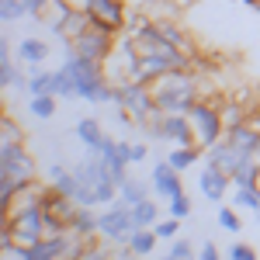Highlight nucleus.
Returning a JSON list of instances; mask_svg holds the SVG:
<instances>
[{
	"instance_id": "11",
	"label": "nucleus",
	"mask_w": 260,
	"mask_h": 260,
	"mask_svg": "<svg viewBox=\"0 0 260 260\" xmlns=\"http://www.w3.org/2000/svg\"><path fill=\"white\" fill-rule=\"evenodd\" d=\"M229 184H233V177H229L225 170L205 163V170H201V177H198V187H201V194H205L208 201H222L225 191H229Z\"/></svg>"
},
{
	"instance_id": "22",
	"label": "nucleus",
	"mask_w": 260,
	"mask_h": 260,
	"mask_svg": "<svg viewBox=\"0 0 260 260\" xmlns=\"http://www.w3.org/2000/svg\"><path fill=\"white\" fill-rule=\"evenodd\" d=\"M52 73H56V70L35 66V70L28 73V94H31V98H35V94H52Z\"/></svg>"
},
{
	"instance_id": "14",
	"label": "nucleus",
	"mask_w": 260,
	"mask_h": 260,
	"mask_svg": "<svg viewBox=\"0 0 260 260\" xmlns=\"http://www.w3.org/2000/svg\"><path fill=\"white\" fill-rule=\"evenodd\" d=\"M77 136H80V142L87 146V153H98L101 146H104V132H101V121L98 118H80L77 121Z\"/></svg>"
},
{
	"instance_id": "26",
	"label": "nucleus",
	"mask_w": 260,
	"mask_h": 260,
	"mask_svg": "<svg viewBox=\"0 0 260 260\" xmlns=\"http://www.w3.org/2000/svg\"><path fill=\"white\" fill-rule=\"evenodd\" d=\"M233 205L236 208H246V212H260V187H236Z\"/></svg>"
},
{
	"instance_id": "25",
	"label": "nucleus",
	"mask_w": 260,
	"mask_h": 260,
	"mask_svg": "<svg viewBox=\"0 0 260 260\" xmlns=\"http://www.w3.org/2000/svg\"><path fill=\"white\" fill-rule=\"evenodd\" d=\"M56 94H35V98L28 101V111H31V115H35V118H52V115H56Z\"/></svg>"
},
{
	"instance_id": "6",
	"label": "nucleus",
	"mask_w": 260,
	"mask_h": 260,
	"mask_svg": "<svg viewBox=\"0 0 260 260\" xmlns=\"http://www.w3.org/2000/svg\"><path fill=\"white\" fill-rule=\"evenodd\" d=\"M0 177H14L21 184L35 180V163L28 156L24 142H4L0 146Z\"/></svg>"
},
{
	"instance_id": "8",
	"label": "nucleus",
	"mask_w": 260,
	"mask_h": 260,
	"mask_svg": "<svg viewBox=\"0 0 260 260\" xmlns=\"http://www.w3.org/2000/svg\"><path fill=\"white\" fill-rule=\"evenodd\" d=\"M94 24H104V28H111L115 35L125 31V21H128V11H125V0H87V7H83Z\"/></svg>"
},
{
	"instance_id": "40",
	"label": "nucleus",
	"mask_w": 260,
	"mask_h": 260,
	"mask_svg": "<svg viewBox=\"0 0 260 260\" xmlns=\"http://www.w3.org/2000/svg\"><path fill=\"white\" fill-rule=\"evenodd\" d=\"M62 174H66V167H62V163H52V167H49V177H52V180L62 177Z\"/></svg>"
},
{
	"instance_id": "37",
	"label": "nucleus",
	"mask_w": 260,
	"mask_h": 260,
	"mask_svg": "<svg viewBox=\"0 0 260 260\" xmlns=\"http://www.w3.org/2000/svg\"><path fill=\"white\" fill-rule=\"evenodd\" d=\"M198 260H222L219 246H215V243H205V246H201V253H198Z\"/></svg>"
},
{
	"instance_id": "2",
	"label": "nucleus",
	"mask_w": 260,
	"mask_h": 260,
	"mask_svg": "<svg viewBox=\"0 0 260 260\" xmlns=\"http://www.w3.org/2000/svg\"><path fill=\"white\" fill-rule=\"evenodd\" d=\"M62 56H66V62H62V66H66V70H70V77L77 80V98H80V101H90V104H101V90L108 87V73H104V62L77 56L70 42H66Z\"/></svg>"
},
{
	"instance_id": "1",
	"label": "nucleus",
	"mask_w": 260,
	"mask_h": 260,
	"mask_svg": "<svg viewBox=\"0 0 260 260\" xmlns=\"http://www.w3.org/2000/svg\"><path fill=\"white\" fill-rule=\"evenodd\" d=\"M153 87V101L163 115H187L201 101V80L191 70H170L149 83Z\"/></svg>"
},
{
	"instance_id": "23",
	"label": "nucleus",
	"mask_w": 260,
	"mask_h": 260,
	"mask_svg": "<svg viewBox=\"0 0 260 260\" xmlns=\"http://www.w3.org/2000/svg\"><path fill=\"white\" fill-rule=\"evenodd\" d=\"M21 77V70L11 62V49H7V42H0V87H14Z\"/></svg>"
},
{
	"instance_id": "35",
	"label": "nucleus",
	"mask_w": 260,
	"mask_h": 260,
	"mask_svg": "<svg viewBox=\"0 0 260 260\" xmlns=\"http://www.w3.org/2000/svg\"><path fill=\"white\" fill-rule=\"evenodd\" d=\"M229 260H257V250L250 243H233L229 246Z\"/></svg>"
},
{
	"instance_id": "30",
	"label": "nucleus",
	"mask_w": 260,
	"mask_h": 260,
	"mask_svg": "<svg viewBox=\"0 0 260 260\" xmlns=\"http://www.w3.org/2000/svg\"><path fill=\"white\" fill-rule=\"evenodd\" d=\"M167 260H198V253H194L191 240H174L167 250Z\"/></svg>"
},
{
	"instance_id": "41",
	"label": "nucleus",
	"mask_w": 260,
	"mask_h": 260,
	"mask_svg": "<svg viewBox=\"0 0 260 260\" xmlns=\"http://www.w3.org/2000/svg\"><path fill=\"white\" fill-rule=\"evenodd\" d=\"M153 260H167V257H153Z\"/></svg>"
},
{
	"instance_id": "9",
	"label": "nucleus",
	"mask_w": 260,
	"mask_h": 260,
	"mask_svg": "<svg viewBox=\"0 0 260 260\" xmlns=\"http://www.w3.org/2000/svg\"><path fill=\"white\" fill-rule=\"evenodd\" d=\"M136 52H139V56H180L184 49L170 45V42L163 39V31L156 28V21H153V24H146L139 35H136ZM184 56H187V52H184Z\"/></svg>"
},
{
	"instance_id": "7",
	"label": "nucleus",
	"mask_w": 260,
	"mask_h": 260,
	"mask_svg": "<svg viewBox=\"0 0 260 260\" xmlns=\"http://www.w3.org/2000/svg\"><path fill=\"white\" fill-rule=\"evenodd\" d=\"M118 108H125L128 115L136 121H142L153 108H156V101H153V87L149 83H142V80H128V83H121V101H118Z\"/></svg>"
},
{
	"instance_id": "13",
	"label": "nucleus",
	"mask_w": 260,
	"mask_h": 260,
	"mask_svg": "<svg viewBox=\"0 0 260 260\" xmlns=\"http://www.w3.org/2000/svg\"><path fill=\"white\" fill-rule=\"evenodd\" d=\"M167 142H174V146H198L187 115H167Z\"/></svg>"
},
{
	"instance_id": "5",
	"label": "nucleus",
	"mask_w": 260,
	"mask_h": 260,
	"mask_svg": "<svg viewBox=\"0 0 260 260\" xmlns=\"http://www.w3.org/2000/svg\"><path fill=\"white\" fill-rule=\"evenodd\" d=\"M101 236L108 243H128V236L136 233V219H132V205L125 201H111L104 212H101V222H98Z\"/></svg>"
},
{
	"instance_id": "17",
	"label": "nucleus",
	"mask_w": 260,
	"mask_h": 260,
	"mask_svg": "<svg viewBox=\"0 0 260 260\" xmlns=\"http://www.w3.org/2000/svg\"><path fill=\"white\" fill-rule=\"evenodd\" d=\"M18 56L28 62V66H42V62L49 59V45H45L42 39H24L18 45Z\"/></svg>"
},
{
	"instance_id": "32",
	"label": "nucleus",
	"mask_w": 260,
	"mask_h": 260,
	"mask_svg": "<svg viewBox=\"0 0 260 260\" xmlns=\"http://www.w3.org/2000/svg\"><path fill=\"white\" fill-rule=\"evenodd\" d=\"M4 142H21V125L11 121L7 115H4V121H0V146H4Z\"/></svg>"
},
{
	"instance_id": "16",
	"label": "nucleus",
	"mask_w": 260,
	"mask_h": 260,
	"mask_svg": "<svg viewBox=\"0 0 260 260\" xmlns=\"http://www.w3.org/2000/svg\"><path fill=\"white\" fill-rule=\"evenodd\" d=\"M201 153H205L201 146H174V149H170V156H167V163H170L174 170H180V174H184L187 167H194L198 160H205Z\"/></svg>"
},
{
	"instance_id": "34",
	"label": "nucleus",
	"mask_w": 260,
	"mask_h": 260,
	"mask_svg": "<svg viewBox=\"0 0 260 260\" xmlns=\"http://www.w3.org/2000/svg\"><path fill=\"white\" fill-rule=\"evenodd\" d=\"M177 222L180 219H174V215H170V219H160L153 229H156V236H160V240H177Z\"/></svg>"
},
{
	"instance_id": "19",
	"label": "nucleus",
	"mask_w": 260,
	"mask_h": 260,
	"mask_svg": "<svg viewBox=\"0 0 260 260\" xmlns=\"http://www.w3.org/2000/svg\"><path fill=\"white\" fill-rule=\"evenodd\" d=\"M156 28L163 31V39L170 42V45H177V49H184V52L191 56V39L184 35V28H180L177 21H170V18H160V21H156Z\"/></svg>"
},
{
	"instance_id": "29",
	"label": "nucleus",
	"mask_w": 260,
	"mask_h": 260,
	"mask_svg": "<svg viewBox=\"0 0 260 260\" xmlns=\"http://www.w3.org/2000/svg\"><path fill=\"white\" fill-rule=\"evenodd\" d=\"M77 187H80V177H77V170H73V174L66 170L62 177L52 180V191H56V194H62V198H77Z\"/></svg>"
},
{
	"instance_id": "12",
	"label": "nucleus",
	"mask_w": 260,
	"mask_h": 260,
	"mask_svg": "<svg viewBox=\"0 0 260 260\" xmlns=\"http://www.w3.org/2000/svg\"><path fill=\"white\" fill-rule=\"evenodd\" d=\"M101 215L90 208V205H77V212H73V222H70V233H77L80 240H94V236H101L98 229Z\"/></svg>"
},
{
	"instance_id": "36",
	"label": "nucleus",
	"mask_w": 260,
	"mask_h": 260,
	"mask_svg": "<svg viewBox=\"0 0 260 260\" xmlns=\"http://www.w3.org/2000/svg\"><path fill=\"white\" fill-rule=\"evenodd\" d=\"M115 246H118V250L111 253V260H136V257H139V253H136L128 243H115Z\"/></svg>"
},
{
	"instance_id": "33",
	"label": "nucleus",
	"mask_w": 260,
	"mask_h": 260,
	"mask_svg": "<svg viewBox=\"0 0 260 260\" xmlns=\"http://www.w3.org/2000/svg\"><path fill=\"white\" fill-rule=\"evenodd\" d=\"M167 212H170L174 219H187V215H191V198L180 191L177 198H170V208H167Z\"/></svg>"
},
{
	"instance_id": "28",
	"label": "nucleus",
	"mask_w": 260,
	"mask_h": 260,
	"mask_svg": "<svg viewBox=\"0 0 260 260\" xmlns=\"http://www.w3.org/2000/svg\"><path fill=\"white\" fill-rule=\"evenodd\" d=\"M28 18V7H24V0H0V21L4 24H14V21Z\"/></svg>"
},
{
	"instance_id": "4",
	"label": "nucleus",
	"mask_w": 260,
	"mask_h": 260,
	"mask_svg": "<svg viewBox=\"0 0 260 260\" xmlns=\"http://www.w3.org/2000/svg\"><path fill=\"white\" fill-rule=\"evenodd\" d=\"M115 42H118V35H115L111 28H104V24H94V21H90V28H87L83 35H77V39H70V45H73V52L83 56V59L104 62L111 52H115Z\"/></svg>"
},
{
	"instance_id": "20",
	"label": "nucleus",
	"mask_w": 260,
	"mask_h": 260,
	"mask_svg": "<svg viewBox=\"0 0 260 260\" xmlns=\"http://www.w3.org/2000/svg\"><path fill=\"white\" fill-rule=\"evenodd\" d=\"M156 243H160V236H156V229H136V233L128 236V246H132V250H136L139 257H153Z\"/></svg>"
},
{
	"instance_id": "39",
	"label": "nucleus",
	"mask_w": 260,
	"mask_h": 260,
	"mask_svg": "<svg viewBox=\"0 0 260 260\" xmlns=\"http://www.w3.org/2000/svg\"><path fill=\"white\" fill-rule=\"evenodd\" d=\"M80 260H111V253H104V250H98V246H87V253H83Z\"/></svg>"
},
{
	"instance_id": "24",
	"label": "nucleus",
	"mask_w": 260,
	"mask_h": 260,
	"mask_svg": "<svg viewBox=\"0 0 260 260\" xmlns=\"http://www.w3.org/2000/svg\"><path fill=\"white\" fill-rule=\"evenodd\" d=\"M52 94H56V98H77V80L70 77L66 66H59V70L52 73Z\"/></svg>"
},
{
	"instance_id": "21",
	"label": "nucleus",
	"mask_w": 260,
	"mask_h": 260,
	"mask_svg": "<svg viewBox=\"0 0 260 260\" xmlns=\"http://www.w3.org/2000/svg\"><path fill=\"white\" fill-rule=\"evenodd\" d=\"M118 198L125 201V205H139V201L149 198V187H146L142 180H136V177H125L118 184Z\"/></svg>"
},
{
	"instance_id": "15",
	"label": "nucleus",
	"mask_w": 260,
	"mask_h": 260,
	"mask_svg": "<svg viewBox=\"0 0 260 260\" xmlns=\"http://www.w3.org/2000/svg\"><path fill=\"white\" fill-rule=\"evenodd\" d=\"M233 184H236V187H260V160L257 156H246V160L236 163Z\"/></svg>"
},
{
	"instance_id": "27",
	"label": "nucleus",
	"mask_w": 260,
	"mask_h": 260,
	"mask_svg": "<svg viewBox=\"0 0 260 260\" xmlns=\"http://www.w3.org/2000/svg\"><path fill=\"white\" fill-rule=\"evenodd\" d=\"M219 111H222L225 128H233V125H243V121H246V111H243L240 101H219Z\"/></svg>"
},
{
	"instance_id": "18",
	"label": "nucleus",
	"mask_w": 260,
	"mask_h": 260,
	"mask_svg": "<svg viewBox=\"0 0 260 260\" xmlns=\"http://www.w3.org/2000/svg\"><path fill=\"white\" fill-rule=\"evenodd\" d=\"M132 219H136V229H153L156 222H160V208H156V201L146 198L139 205H132Z\"/></svg>"
},
{
	"instance_id": "31",
	"label": "nucleus",
	"mask_w": 260,
	"mask_h": 260,
	"mask_svg": "<svg viewBox=\"0 0 260 260\" xmlns=\"http://www.w3.org/2000/svg\"><path fill=\"white\" fill-rule=\"evenodd\" d=\"M219 225L225 229V233H233V236H236V233L243 229V222H240V215H236V208H225V205H222V208H219Z\"/></svg>"
},
{
	"instance_id": "3",
	"label": "nucleus",
	"mask_w": 260,
	"mask_h": 260,
	"mask_svg": "<svg viewBox=\"0 0 260 260\" xmlns=\"http://www.w3.org/2000/svg\"><path fill=\"white\" fill-rule=\"evenodd\" d=\"M187 118H191V128H194V139H198L201 149H208L212 142H219L225 136V121H222V111H219V101H205L201 98L191 111H187Z\"/></svg>"
},
{
	"instance_id": "38",
	"label": "nucleus",
	"mask_w": 260,
	"mask_h": 260,
	"mask_svg": "<svg viewBox=\"0 0 260 260\" xmlns=\"http://www.w3.org/2000/svg\"><path fill=\"white\" fill-rule=\"evenodd\" d=\"M146 156H149V149H146L142 142H132V156H128V160H132V163H142Z\"/></svg>"
},
{
	"instance_id": "10",
	"label": "nucleus",
	"mask_w": 260,
	"mask_h": 260,
	"mask_svg": "<svg viewBox=\"0 0 260 260\" xmlns=\"http://www.w3.org/2000/svg\"><path fill=\"white\" fill-rule=\"evenodd\" d=\"M180 191V170H174L167 160L160 163H153V194H163V198L170 201V198H177Z\"/></svg>"
}]
</instances>
